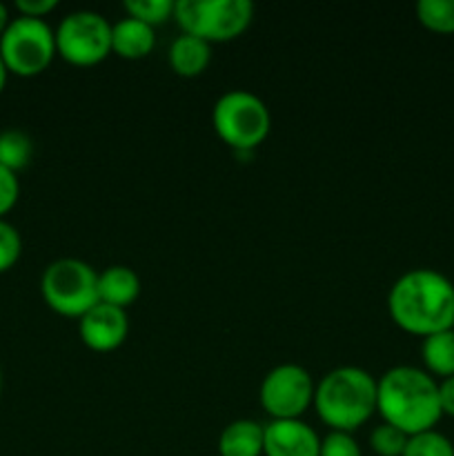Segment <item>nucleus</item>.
I'll return each instance as SVG.
<instances>
[{
	"label": "nucleus",
	"mask_w": 454,
	"mask_h": 456,
	"mask_svg": "<svg viewBox=\"0 0 454 456\" xmlns=\"http://www.w3.org/2000/svg\"><path fill=\"white\" fill-rule=\"evenodd\" d=\"M7 76H9V69H7V65H4L3 56H0V94H3L4 85H7Z\"/></svg>",
	"instance_id": "cd10ccee"
},
{
	"label": "nucleus",
	"mask_w": 454,
	"mask_h": 456,
	"mask_svg": "<svg viewBox=\"0 0 454 456\" xmlns=\"http://www.w3.org/2000/svg\"><path fill=\"white\" fill-rule=\"evenodd\" d=\"M403 456H454V444L441 432L427 430L409 436Z\"/></svg>",
	"instance_id": "aec40b11"
},
{
	"label": "nucleus",
	"mask_w": 454,
	"mask_h": 456,
	"mask_svg": "<svg viewBox=\"0 0 454 456\" xmlns=\"http://www.w3.org/2000/svg\"><path fill=\"white\" fill-rule=\"evenodd\" d=\"M129 334L127 310L98 301L78 319V337L85 347L98 354L118 350Z\"/></svg>",
	"instance_id": "9d476101"
},
{
	"label": "nucleus",
	"mask_w": 454,
	"mask_h": 456,
	"mask_svg": "<svg viewBox=\"0 0 454 456\" xmlns=\"http://www.w3.org/2000/svg\"><path fill=\"white\" fill-rule=\"evenodd\" d=\"M40 294L56 314L80 319L98 303V272L80 258H58L45 267Z\"/></svg>",
	"instance_id": "423d86ee"
},
{
	"label": "nucleus",
	"mask_w": 454,
	"mask_h": 456,
	"mask_svg": "<svg viewBox=\"0 0 454 456\" xmlns=\"http://www.w3.org/2000/svg\"><path fill=\"white\" fill-rule=\"evenodd\" d=\"M332 432H354L377 412V379L356 365L334 368L316 383L314 403Z\"/></svg>",
	"instance_id": "7ed1b4c3"
},
{
	"label": "nucleus",
	"mask_w": 454,
	"mask_h": 456,
	"mask_svg": "<svg viewBox=\"0 0 454 456\" xmlns=\"http://www.w3.org/2000/svg\"><path fill=\"white\" fill-rule=\"evenodd\" d=\"M156 45L154 27L136 20V18H123L111 25V52L125 61H141L150 56Z\"/></svg>",
	"instance_id": "f8f14e48"
},
{
	"label": "nucleus",
	"mask_w": 454,
	"mask_h": 456,
	"mask_svg": "<svg viewBox=\"0 0 454 456\" xmlns=\"http://www.w3.org/2000/svg\"><path fill=\"white\" fill-rule=\"evenodd\" d=\"M320 436L301 419L265 423L263 456H319Z\"/></svg>",
	"instance_id": "9b49d317"
},
{
	"label": "nucleus",
	"mask_w": 454,
	"mask_h": 456,
	"mask_svg": "<svg viewBox=\"0 0 454 456\" xmlns=\"http://www.w3.org/2000/svg\"><path fill=\"white\" fill-rule=\"evenodd\" d=\"M9 22H12V20H9V12H7V7H4V4L0 3V36H3V31L7 29Z\"/></svg>",
	"instance_id": "bb28decb"
},
{
	"label": "nucleus",
	"mask_w": 454,
	"mask_h": 456,
	"mask_svg": "<svg viewBox=\"0 0 454 456\" xmlns=\"http://www.w3.org/2000/svg\"><path fill=\"white\" fill-rule=\"evenodd\" d=\"M377 412L383 423L399 428L408 436L434 430L443 417L439 383L426 370L396 365L377 381Z\"/></svg>",
	"instance_id": "f03ea898"
},
{
	"label": "nucleus",
	"mask_w": 454,
	"mask_h": 456,
	"mask_svg": "<svg viewBox=\"0 0 454 456\" xmlns=\"http://www.w3.org/2000/svg\"><path fill=\"white\" fill-rule=\"evenodd\" d=\"M452 330H454V325H452Z\"/></svg>",
	"instance_id": "c756f323"
},
{
	"label": "nucleus",
	"mask_w": 454,
	"mask_h": 456,
	"mask_svg": "<svg viewBox=\"0 0 454 456\" xmlns=\"http://www.w3.org/2000/svg\"><path fill=\"white\" fill-rule=\"evenodd\" d=\"M319 456H363L350 432H329L320 439Z\"/></svg>",
	"instance_id": "5701e85b"
},
{
	"label": "nucleus",
	"mask_w": 454,
	"mask_h": 456,
	"mask_svg": "<svg viewBox=\"0 0 454 456\" xmlns=\"http://www.w3.org/2000/svg\"><path fill=\"white\" fill-rule=\"evenodd\" d=\"M34 156V142L20 129H7L0 132V167L16 174L25 169Z\"/></svg>",
	"instance_id": "f3484780"
},
{
	"label": "nucleus",
	"mask_w": 454,
	"mask_h": 456,
	"mask_svg": "<svg viewBox=\"0 0 454 456\" xmlns=\"http://www.w3.org/2000/svg\"><path fill=\"white\" fill-rule=\"evenodd\" d=\"M56 53L76 67H93L111 53V22L102 13L78 9L56 29Z\"/></svg>",
	"instance_id": "6e6552de"
},
{
	"label": "nucleus",
	"mask_w": 454,
	"mask_h": 456,
	"mask_svg": "<svg viewBox=\"0 0 454 456\" xmlns=\"http://www.w3.org/2000/svg\"><path fill=\"white\" fill-rule=\"evenodd\" d=\"M439 401H441V412L454 417V377L443 379L439 383Z\"/></svg>",
	"instance_id": "a878e982"
},
{
	"label": "nucleus",
	"mask_w": 454,
	"mask_h": 456,
	"mask_svg": "<svg viewBox=\"0 0 454 456\" xmlns=\"http://www.w3.org/2000/svg\"><path fill=\"white\" fill-rule=\"evenodd\" d=\"M22 252V239L12 223L0 218V274L12 270Z\"/></svg>",
	"instance_id": "4be33fe9"
},
{
	"label": "nucleus",
	"mask_w": 454,
	"mask_h": 456,
	"mask_svg": "<svg viewBox=\"0 0 454 456\" xmlns=\"http://www.w3.org/2000/svg\"><path fill=\"white\" fill-rule=\"evenodd\" d=\"M141 297V279L127 265H109L98 274V301L127 310Z\"/></svg>",
	"instance_id": "ddd939ff"
},
{
	"label": "nucleus",
	"mask_w": 454,
	"mask_h": 456,
	"mask_svg": "<svg viewBox=\"0 0 454 456\" xmlns=\"http://www.w3.org/2000/svg\"><path fill=\"white\" fill-rule=\"evenodd\" d=\"M174 18L182 34L212 43H227L247 31L254 20L249 0H178Z\"/></svg>",
	"instance_id": "39448f33"
},
{
	"label": "nucleus",
	"mask_w": 454,
	"mask_h": 456,
	"mask_svg": "<svg viewBox=\"0 0 454 456\" xmlns=\"http://www.w3.org/2000/svg\"><path fill=\"white\" fill-rule=\"evenodd\" d=\"M174 0H127L123 9L129 18L145 22L150 27H158L174 16Z\"/></svg>",
	"instance_id": "6ab92c4d"
},
{
	"label": "nucleus",
	"mask_w": 454,
	"mask_h": 456,
	"mask_svg": "<svg viewBox=\"0 0 454 456\" xmlns=\"http://www.w3.org/2000/svg\"><path fill=\"white\" fill-rule=\"evenodd\" d=\"M58 7V0H18L16 9L20 12V16H29V18H43L47 13H52L53 9Z\"/></svg>",
	"instance_id": "393cba45"
},
{
	"label": "nucleus",
	"mask_w": 454,
	"mask_h": 456,
	"mask_svg": "<svg viewBox=\"0 0 454 456\" xmlns=\"http://www.w3.org/2000/svg\"><path fill=\"white\" fill-rule=\"evenodd\" d=\"M409 436L390 423H381L369 435V448L377 456H403Z\"/></svg>",
	"instance_id": "412c9836"
},
{
	"label": "nucleus",
	"mask_w": 454,
	"mask_h": 456,
	"mask_svg": "<svg viewBox=\"0 0 454 456\" xmlns=\"http://www.w3.org/2000/svg\"><path fill=\"white\" fill-rule=\"evenodd\" d=\"M421 359L432 377H454V330L430 334L421 343Z\"/></svg>",
	"instance_id": "dca6fc26"
},
{
	"label": "nucleus",
	"mask_w": 454,
	"mask_h": 456,
	"mask_svg": "<svg viewBox=\"0 0 454 456\" xmlns=\"http://www.w3.org/2000/svg\"><path fill=\"white\" fill-rule=\"evenodd\" d=\"M0 56L12 74L38 76L56 56V31L43 18H13L0 36Z\"/></svg>",
	"instance_id": "0eeeda50"
},
{
	"label": "nucleus",
	"mask_w": 454,
	"mask_h": 456,
	"mask_svg": "<svg viewBox=\"0 0 454 456\" xmlns=\"http://www.w3.org/2000/svg\"><path fill=\"white\" fill-rule=\"evenodd\" d=\"M212 125L216 136L240 156L252 154L265 142L272 114L265 101L247 89H230L214 102Z\"/></svg>",
	"instance_id": "20e7f679"
},
{
	"label": "nucleus",
	"mask_w": 454,
	"mask_h": 456,
	"mask_svg": "<svg viewBox=\"0 0 454 456\" xmlns=\"http://www.w3.org/2000/svg\"><path fill=\"white\" fill-rule=\"evenodd\" d=\"M0 386H3V372H0Z\"/></svg>",
	"instance_id": "c85d7f7f"
},
{
	"label": "nucleus",
	"mask_w": 454,
	"mask_h": 456,
	"mask_svg": "<svg viewBox=\"0 0 454 456\" xmlns=\"http://www.w3.org/2000/svg\"><path fill=\"white\" fill-rule=\"evenodd\" d=\"M387 312L403 332L414 337L452 330L454 283L430 267L405 272L387 292Z\"/></svg>",
	"instance_id": "f257e3e1"
},
{
	"label": "nucleus",
	"mask_w": 454,
	"mask_h": 456,
	"mask_svg": "<svg viewBox=\"0 0 454 456\" xmlns=\"http://www.w3.org/2000/svg\"><path fill=\"white\" fill-rule=\"evenodd\" d=\"M18 194H20V185H18L16 174L0 167V218L16 205Z\"/></svg>",
	"instance_id": "b1692460"
},
{
	"label": "nucleus",
	"mask_w": 454,
	"mask_h": 456,
	"mask_svg": "<svg viewBox=\"0 0 454 456\" xmlns=\"http://www.w3.org/2000/svg\"><path fill=\"white\" fill-rule=\"evenodd\" d=\"M314 379L303 365L280 363L265 374L258 401L272 421L301 419L314 403Z\"/></svg>",
	"instance_id": "1a4fd4ad"
},
{
	"label": "nucleus",
	"mask_w": 454,
	"mask_h": 456,
	"mask_svg": "<svg viewBox=\"0 0 454 456\" xmlns=\"http://www.w3.org/2000/svg\"><path fill=\"white\" fill-rule=\"evenodd\" d=\"M263 432L254 419H236L223 428L218 436V454L221 456H263Z\"/></svg>",
	"instance_id": "2eb2a0df"
},
{
	"label": "nucleus",
	"mask_w": 454,
	"mask_h": 456,
	"mask_svg": "<svg viewBox=\"0 0 454 456\" xmlns=\"http://www.w3.org/2000/svg\"><path fill=\"white\" fill-rule=\"evenodd\" d=\"M167 61L174 74L182 76V78H196L212 62V45L199 36L181 34L169 45Z\"/></svg>",
	"instance_id": "4468645a"
},
{
	"label": "nucleus",
	"mask_w": 454,
	"mask_h": 456,
	"mask_svg": "<svg viewBox=\"0 0 454 456\" xmlns=\"http://www.w3.org/2000/svg\"><path fill=\"white\" fill-rule=\"evenodd\" d=\"M418 22L436 34H454V0H418Z\"/></svg>",
	"instance_id": "a211bd4d"
}]
</instances>
